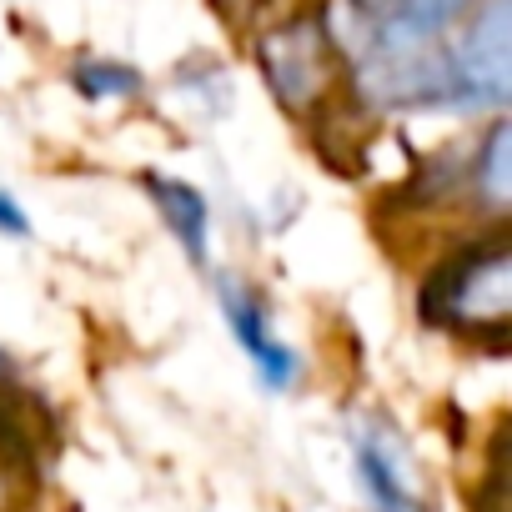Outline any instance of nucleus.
<instances>
[{
    "mask_svg": "<svg viewBox=\"0 0 512 512\" xmlns=\"http://www.w3.org/2000/svg\"><path fill=\"white\" fill-rule=\"evenodd\" d=\"M477 0H347V51L382 111H442V46Z\"/></svg>",
    "mask_w": 512,
    "mask_h": 512,
    "instance_id": "f257e3e1",
    "label": "nucleus"
},
{
    "mask_svg": "<svg viewBox=\"0 0 512 512\" xmlns=\"http://www.w3.org/2000/svg\"><path fill=\"white\" fill-rule=\"evenodd\" d=\"M417 312L427 327H467L507 337L512 317V246L502 231L482 236L477 246L452 251L422 282Z\"/></svg>",
    "mask_w": 512,
    "mask_h": 512,
    "instance_id": "f03ea898",
    "label": "nucleus"
},
{
    "mask_svg": "<svg viewBox=\"0 0 512 512\" xmlns=\"http://www.w3.org/2000/svg\"><path fill=\"white\" fill-rule=\"evenodd\" d=\"M512 101V0H477L442 46V111L502 116Z\"/></svg>",
    "mask_w": 512,
    "mask_h": 512,
    "instance_id": "7ed1b4c3",
    "label": "nucleus"
},
{
    "mask_svg": "<svg viewBox=\"0 0 512 512\" xmlns=\"http://www.w3.org/2000/svg\"><path fill=\"white\" fill-rule=\"evenodd\" d=\"M256 56H262V76L287 111H307L332 91L337 46H332L322 16H292L287 26L267 31Z\"/></svg>",
    "mask_w": 512,
    "mask_h": 512,
    "instance_id": "20e7f679",
    "label": "nucleus"
},
{
    "mask_svg": "<svg viewBox=\"0 0 512 512\" xmlns=\"http://www.w3.org/2000/svg\"><path fill=\"white\" fill-rule=\"evenodd\" d=\"M347 442H352L357 487H362L372 512H432L427 492L417 482V467H412L402 437L387 422H357L347 432Z\"/></svg>",
    "mask_w": 512,
    "mask_h": 512,
    "instance_id": "39448f33",
    "label": "nucleus"
},
{
    "mask_svg": "<svg viewBox=\"0 0 512 512\" xmlns=\"http://www.w3.org/2000/svg\"><path fill=\"white\" fill-rule=\"evenodd\" d=\"M216 297H221L226 332H231V337H236V347L246 352V362H251L256 382H262L267 392H292V387H297V377H302V357H297V347H287V342L277 337L267 302L256 297L241 277H221Z\"/></svg>",
    "mask_w": 512,
    "mask_h": 512,
    "instance_id": "423d86ee",
    "label": "nucleus"
},
{
    "mask_svg": "<svg viewBox=\"0 0 512 512\" xmlns=\"http://www.w3.org/2000/svg\"><path fill=\"white\" fill-rule=\"evenodd\" d=\"M146 191H151L161 221L171 226L176 246L186 251V262L206 267V256H211V206H206V196L191 181H176V176H146Z\"/></svg>",
    "mask_w": 512,
    "mask_h": 512,
    "instance_id": "0eeeda50",
    "label": "nucleus"
},
{
    "mask_svg": "<svg viewBox=\"0 0 512 512\" xmlns=\"http://www.w3.org/2000/svg\"><path fill=\"white\" fill-rule=\"evenodd\" d=\"M467 191L477 201H487V211H497V216L507 211V196H512V126H507V116H487V131L472 146Z\"/></svg>",
    "mask_w": 512,
    "mask_h": 512,
    "instance_id": "6e6552de",
    "label": "nucleus"
},
{
    "mask_svg": "<svg viewBox=\"0 0 512 512\" xmlns=\"http://www.w3.org/2000/svg\"><path fill=\"white\" fill-rule=\"evenodd\" d=\"M71 81L91 101H131V96H141V71H131L121 61H81L71 71Z\"/></svg>",
    "mask_w": 512,
    "mask_h": 512,
    "instance_id": "1a4fd4ad",
    "label": "nucleus"
},
{
    "mask_svg": "<svg viewBox=\"0 0 512 512\" xmlns=\"http://www.w3.org/2000/svg\"><path fill=\"white\" fill-rule=\"evenodd\" d=\"M0 231H6V236H26V231H31V221H26V211L11 201V191H0Z\"/></svg>",
    "mask_w": 512,
    "mask_h": 512,
    "instance_id": "9d476101",
    "label": "nucleus"
},
{
    "mask_svg": "<svg viewBox=\"0 0 512 512\" xmlns=\"http://www.w3.org/2000/svg\"><path fill=\"white\" fill-rule=\"evenodd\" d=\"M0 502H6V477H0Z\"/></svg>",
    "mask_w": 512,
    "mask_h": 512,
    "instance_id": "9b49d317",
    "label": "nucleus"
},
{
    "mask_svg": "<svg viewBox=\"0 0 512 512\" xmlns=\"http://www.w3.org/2000/svg\"><path fill=\"white\" fill-rule=\"evenodd\" d=\"M0 367H6V357H0Z\"/></svg>",
    "mask_w": 512,
    "mask_h": 512,
    "instance_id": "f8f14e48",
    "label": "nucleus"
}]
</instances>
